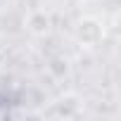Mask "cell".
Wrapping results in <instances>:
<instances>
[{
    "mask_svg": "<svg viewBox=\"0 0 121 121\" xmlns=\"http://www.w3.org/2000/svg\"><path fill=\"white\" fill-rule=\"evenodd\" d=\"M104 38V29L97 19H81L76 26V40L83 48H97Z\"/></svg>",
    "mask_w": 121,
    "mask_h": 121,
    "instance_id": "6da1fadb",
    "label": "cell"
},
{
    "mask_svg": "<svg viewBox=\"0 0 121 121\" xmlns=\"http://www.w3.org/2000/svg\"><path fill=\"white\" fill-rule=\"evenodd\" d=\"M50 26H52V19H50V14L43 12V10H38V12H33V14L29 17V31L36 33V36H45V33L50 31Z\"/></svg>",
    "mask_w": 121,
    "mask_h": 121,
    "instance_id": "7a4b0ae2",
    "label": "cell"
},
{
    "mask_svg": "<svg viewBox=\"0 0 121 121\" xmlns=\"http://www.w3.org/2000/svg\"><path fill=\"white\" fill-rule=\"evenodd\" d=\"M50 71H52V74H57V76H64V74L69 71L67 59H52V62H50Z\"/></svg>",
    "mask_w": 121,
    "mask_h": 121,
    "instance_id": "3957f363",
    "label": "cell"
}]
</instances>
